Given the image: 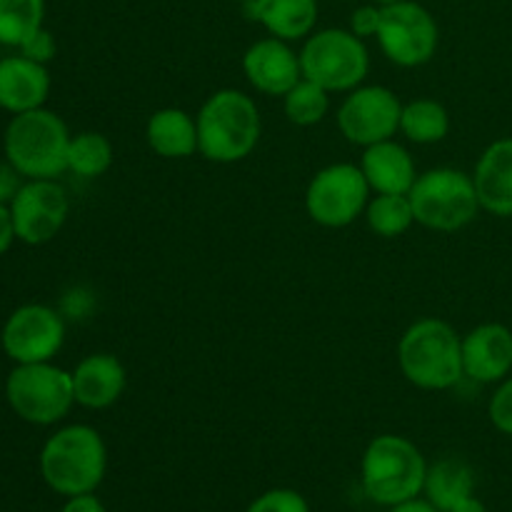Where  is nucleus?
<instances>
[{
    "label": "nucleus",
    "instance_id": "14",
    "mask_svg": "<svg viewBox=\"0 0 512 512\" xmlns=\"http://www.w3.org/2000/svg\"><path fill=\"white\" fill-rule=\"evenodd\" d=\"M243 73L258 93L283 98V95L303 78L300 53H295V50L290 48L288 40L268 35V38L255 40V43L245 50Z\"/></svg>",
    "mask_w": 512,
    "mask_h": 512
},
{
    "label": "nucleus",
    "instance_id": "21",
    "mask_svg": "<svg viewBox=\"0 0 512 512\" xmlns=\"http://www.w3.org/2000/svg\"><path fill=\"white\" fill-rule=\"evenodd\" d=\"M145 140L160 158L185 160L198 153V123L183 108H160L148 118Z\"/></svg>",
    "mask_w": 512,
    "mask_h": 512
},
{
    "label": "nucleus",
    "instance_id": "36",
    "mask_svg": "<svg viewBox=\"0 0 512 512\" xmlns=\"http://www.w3.org/2000/svg\"><path fill=\"white\" fill-rule=\"evenodd\" d=\"M450 512H488V508L483 505V500H478L475 495H470V498L460 500V503L455 505Z\"/></svg>",
    "mask_w": 512,
    "mask_h": 512
},
{
    "label": "nucleus",
    "instance_id": "8",
    "mask_svg": "<svg viewBox=\"0 0 512 512\" xmlns=\"http://www.w3.org/2000/svg\"><path fill=\"white\" fill-rule=\"evenodd\" d=\"M5 398L20 420L55 425L75 405L73 375L50 363L15 365L5 380Z\"/></svg>",
    "mask_w": 512,
    "mask_h": 512
},
{
    "label": "nucleus",
    "instance_id": "31",
    "mask_svg": "<svg viewBox=\"0 0 512 512\" xmlns=\"http://www.w3.org/2000/svg\"><path fill=\"white\" fill-rule=\"evenodd\" d=\"M380 10H383V5H375V3L355 8L353 13H350V30L363 40L375 38L380 28Z\"/></svg>",
    "mask_w": 512,
    "mask_h": 512
},
{
    "label": "nucleus",
    "instance_id": "17",
    "mask_svg": "<svg viewBox=\"0 0 512 512\" xmlns=\"http://www.w3.org/2000/svg\"><path fill=\"white\" fill-rule=\"evenodd\" d=\"M473 183L485 213L512 218V135L493 140L480 153Z\"/></svg>",
    "mask_w": 512,
    "mask_h": 512
},
{
    "label": "nucleus",
    "instance_id": "2",
    "mask_svg": "<svg viewBox=\"0 0 512 512\" xmlns=\"http://www.w3.org/2000/svg\"><path fill=\"white\" fill-rule=\"evenodd\" d=\"M398 365L420 390H450L465 378L463 338L438 318H420L400 335Z\"/></svg>",
    "mask_w": 512,
    "mask_h": 512
},
{
    "label": "nucleus",
    "instance_id": "10",
    "mask_svg": "<svg viewBox=\"0 0 512 512\" xmlns=\"http://www.w3.org/2000/svg\"><path fill=\"white\" fill-rule=\"evenodd\" d=\"M375 38L390 63L398 68H420L438 53L440 28L425 5L415 0H400V3L383 5Z\"/></svg>",
    "mask_w": 512,
    "mask_h": 512
},
{
    "label": "nucleus",
    "instance_id": "18",
    "mask_svg": "<svg viewBox=\"0 0 512 512\" xmlns=\"http://www.w3.org/2000/svg\"><path fill=\"white\" fill-rule=\"evenodd\" d=\"M360 170L365 173L370 190L385 195H408L420 175L410 150L395 138L368 145L360 158Z\"/></svg>",
    "mask_w": 512,
    "mask_h": 512
},
{
    "label": "nucleus",
    "instance_id": "25",
    "mask_svg": "<svg viewBox=\"0 0 512 512\" xmlns=\"http://www.w3.org/2000/svg\"><path fill=\"white\" fill-rule=\"evenodd\" d=\"M45 0H0V45L20 48L43 28Z\"/></svg>",
    "mask_w": 512,
    "mask_h": 512
},
{
    "label": "nucleus",
    "instance_id": "19",
    "mask_svg": "<svg viewBox=\"0 0 512 512\" xmlns=\"http://www.w3.org/2000/svg\"><path fill=\"white\" fill-rule=\"evenodd\" d=\"M50 93L48 68L25 55L0 60V108L8 113H28L43 108Z\"/></svg>",
    "mask_w": 512,
    "mask_h": 512
},
{
    "label": "nucleus",
    "instance_id": "34",
    "mask_svg": "<svg viewBox=\"0 0 512 512\" xmlns=\"http://www.w3.org/2000/svg\"><path fill=\"white\" fill-rule=\"evenodd\" d=\"M15 238V225H13V215H10V205L0 203V255L13 245Z\"/></svg>",
    "mask_w": 512,
    "mask_h": 512
},
{
    "label": "nucleus",
    "instance_id": "22",
    "mask_svg": "<svg viewBox=\"0 0 512 512\" xmlns=\"http://www.w3.org/2000/svg\"><path fill=\"white\" fill-rule=\"evenodd\" d=\"M475 490V475L468 463L458 458L438 460L428 465L423 493L440 512H450L460 500L470 498Z\"/></svg>",
    "mask_w": 512,
    "mask_h": 512
},
{
    "label": "nucleus",
    "instance_id": "28",
    "mask_svg": "<svg viewBox=\"0 0 512 512\" xmlns=\"http://www.w3.org/2000/svg\"><path fill=\"white\" fill-rule=\"evenodd\" d=\"M248 512H310V505L298 490L278 488L268 490L258 500H253Z\"/></svg>",
    "mask_w": 512,
    "mask_h": 512
},
{
    "label": "nucleus",
    "instance_id": "24",
    "mask_svg": "<svg viewBox=\"0 0 512 512\" xmlns=\"http://www.w3.org/2000/svg\"><path fill=\"white\" fill-rule=\"evenodd\" d=\"M363 215L368 228L378 238H400L415 225V213L408 195L375 193Z\"/></svg>",
    "mask_w": 512,
    "mask_h": 512
},
{
    "label": "nucleus",
    "instance_id": "33",
    "mask_svg": "<svg viewBox=\"0 0 512 512\" xmlns=\"http://www.w3.org/2000/svg\"><path fill=\"white\" fill-rule=\"evenodd\" d=\"M60 512H105V505L95 498L93 493H85V495H73L68 498V503L63 505Z\"/></svg>",
    "mask_w": 512,
    "mask_h": 512
},
{
    "label": "nucleus",
    "instance_id": "11",
    "mask_svg": "<svg viewBox=\"0 0 512 512\" xmlns=\"http://www.w3.org/2000/svg\"><path fill=\"white\" fill-rule=\"evenodd\" d=\"M403 103L385 85H358L338 108V130L348 143L368 148L398 135Z\"/></svg>",
    "mask_w": 512,
    "mask_h": 512
},
{
    "label": "nucleus",
    "instance_id": "26",
    "mask_svg": "<svg viewBox=\"0 0 512 512\" xmlns=\"http://www.w3.org/2000/svg\"><path fill=\"white\" fill-rule=\"evenodd\" d=\"M113 165V143L103 133L85 130L70 138L68 170L80 178H98Z\"/></svg>",
    "mask_w": 512,
    "mask_h": 512
},
{
    "label": "nucleus",
    "instance_id": "38",
    "mask_svg": "<svg viewBox=\"0 0 512 512\" xmlns=\"http://www.w3.org/2000/svg\"><path fill=\"white\" fill-rule=\"evenodd\" d=\"M243 3H248V0H243Z\"/></svg>",
    "mask_w": 512,
    "mask_h": 512
},
{
    "label": "nucleus",
    "instance_id": "13",
    "mask_svg": "<svg viewBox=\"0 0 512 512\" xmlns=\"http://www.w3.org/2000/svg\"><path fill=\"white\" fill-rule=\"evenodd\" d=\"M70 213V200L55 180H25L10 200L15 238L25 245L50 243L63 230Z\"/></svg>",
    "mask_w": 512,
    "mask_h": 512
},
{
    "label": "nucleus",
    "instance_id": "23",
    "mask_svg": "<svg viewBox=\"0 0 512 512\" xmlns=\"http://www.w3.org/2000/svg\"><path fill=\"white\" fill-rule=\"evenodd\" d=\"M400 133L418 145H435L448 138L450 115L443 103L433 98H418L403 103L400 115Z\"/></svg>",
    "mask_w": 512,
    "mask_h": 512
},
{
    "label": "nucleus",
    "instance_id": "37",
    "mask_svg": "<svg viewBox=\"0 0 512 512\" xmlns=\"http://www.w3.org/2000/svg\"><path fill=\"white\" fill-rule=\"evenodd\" d=\"M370 3H375V5H393V3H400V0H370Z\"/></svg>",
    "mask_w": 512,
    "mask_h": 512
},
{
    "label": "nucleus",
    "instance_id": "27",
    "mask_svg": "<svg viewBox=\"0 0 512 512\" xmlns=\"http://www.w3.org/2000/svg\"><path fill=\"white\" fill-rule=\"evenodd\" d=\"M285 118L298 128H313L323 123L330 110V93L308 78H300L288 93L283 95Z\"/></svg>",
    "mask_w": 512,
    "mask_h": 512
},
{
    "label": "nucleus",
    "instance_id": "3",
    "mask_svg": "<svg viewBox=\"0 0 512 512\" xmlns=\"http://www.w3.org/2000/svg\"><path fill=\"white\" fill-rule=\"evenodd\" d=\"M108 470V448L90 425H68L40 450V475L58 495L95 493Z\"/></svg>",
    "mask_w": 512,
    "mask_h": 512
},
{
    "label": "nucleus",
    "instance_id": "5",
    "mask_svg": "<svg viewBox=\"0 0 512 512\" xmlns=\"http://www.w3.org/2000/svg\"><path fill=\"white\" fill-rule=\"evenodd\" d=\"M425 475L428 463L423 453L403 435H378L370 440L360 463L365 495L390 508L418 498L425 488Z\"/></svg>",
    "mask_w": 512,
    "mask_h": 512
},
{
    "label": "nucleus",
    "instance_id": "35",
    "mask_svg": "<svg viewBox=\"0 0 512 512\" xmlns=\"http://www.w3.org/2000/svg\"><path fill=\"white\" fill-rule=\"evenodd\" d=\"M390 512H440L435 508L430 500H420V498H413L408 500V503H400V505H393V510Z\"/></svg>",
    "mask_w": 512,
    "mask_h": 512
},
{
    "label": "nucleus",
    "instance_id": "20",
    "mask_svg": "<svg viewBox=\"0 0 512 512\" xmlns=\"http://www.w3.org/2000/svg\"><path fill=\"white\" fill-rule=\"evenodd\" d=\"M245 13L273 38L305 40L318 25V0H248Z\"/></svg>",
    "mask_w": 512,
    "mask_h": 512
},
{
    "label": "nucleus",
    "instance_id": "29",
    "mask_svg": "<svg viewBox=\"0 0 512 512\" xmlns=\"http://www.w3.org/2000/svg\"><path fill=\"white\" fill-rule=\"evenodd\" d=\"M488 418L498 433L512 438V378L498 383V390H495L488 403Z\"/></svg>",
    "mask_w": 512,
    "mask_h": 512
},
{
    "label": "nucleus",
    "instance_id": "12",
    "mask_svg": "<svg viewBox=\"0 0 512 512\" xmlns=\"http://www.w3.org/2000/svg\"><path fill=\"white\" fill-rule=\"evenodd\" d=\"M65 343V323L48 305H20L8 315L0 345L15 365L50 363Z\"/></svg>",
    "mask_w": 512,
    "mask_h": 512
},
{
    "label": "nucleus",
    "instance_id": "7",
    "mask_svg": "<svg viewBox=\"0 0 512 512\" xmlns=\"http://www.w3.org/2000/svg\"><path fill=\"white\" fill-rule=\"evenodd\" d=\"M303 78L328 93H350L368 78L370 55L365 40L350 28H323L305 38L300 48Z\"/></svg>",
    "mask_w": 512,
    "mask_h": 512
},
{
    "label": "nucleus",
    "instance_id": "16",
    "mask_svg": "<svg viewBox=\"0 0 512 512\" xmlns=\"http://www.w3.org/2000/svg\"><path fill=\"white\" fill-rule=\"evenodd\" d=\"M75 403L88 410H105L118 403L128 385L125 365L110 353H90L70 370Z\"/></svg>",
    "mask_w": 512,
    "mask_h": 512
},
{
    "label": "nucleus",
    "instance_id": "9",
    "mask_svg": "<svg viewBox=\"0 0 512 512\" xmlns=\"http://www.w3.org/2000/svg\"><path fill=\"white\" fill-rule=\"evenodd\" d=\"M370 185L360 165L333 163L320 168L305 190V210L323 228H348L370 203Z\"/></svg>",
    "mask_w": 512,
    "mask_h": 512
},
{
    "label": "nucleus",
    "instance_id": "1",
    "mask_svg": "<svg viewBox=\"0 0 512 512\" xmlns=\"http://www.w3.org/2000/svg\"><path fill=\"white\" fill-rule=\"evenodd\" d=\"M198 153L218 165L240 163L258 148L260 110L243 90H215L198 110Z\"/></svg>",
    "mask_w": 512,
    "mask_h": 512
},
{
    "label": "nucleus",
    "instance_id": "15",
    "mask_svg": "<svg viewBox=\"0 0 512 512\" xmlns=\"http://www.w3.org/2000/svg\"><path fill=\"white\" fill-rule=\"evenodd\" d=\"M465 378L475 383H503L512 370V330L503 323H483L463 335Z\"/></svg>",
    "mask_w": 512,
    "mask_h": 512
},
{
    "label": "nucleus",
    "instance_id": "4",
    "mask_svg": "<svg viewBox=\"0 0 512 512\" xmlns=\"http://www.w3.org/2000/svg\"><path fill=\"white\" fill-rule=\"evenodd\" d=\"M70 138L65 120L53 110L18 113L5 128V160L25 180H55L68 170Z\"/></svg>",
    "mask_w": 512,
    "mask_h": 512
},
{
    "label": "nucleus",
    "instance_id": "32",
    "mask_svg": "<svg viewBox=\"0 0 512 512\" xmlns=\"http://www.w3.org/2000/svg\"><path fill=\"white\" fill-rule=\"evenodd\" d=\"M20 185H23V175L8 160H0V203L10 205V200L18 195Z\"/></svg>",
    "mask_w": 512,
    "mask_h": 512
},
{
    "label": "nucleus",
    "instance_id": "6",
    "mask_svg": "<svg viewBox=\"0 0 512 512\" xmlns=\"http://www.w3.org/2000/svg\"><path fill=\"white\" fill-rule=\"evenodd\" d=\"M408 198L415 223L438 233H458L468 228L483 210L473 175L458 168L425 170L410 188Z\"/></svg>",
    "mask_w": 512,
    "mask_h": 512
},
{
    "label": "nucleus",
    "instance_id": "30",
    "mask_svg": "<svg viewBox=\"0 0 512 512\" xmlns=\"http://www.w3.org/2000/svg\"><path fill=\"white\" fill-rule=\"evenodd\" d=\"M20 55H25V58L35 60V63L40 65H48L50 60L55 58V53H58V43H55L53 33H50L48 28H40L38 33L30 35L28 40H25L23 45H20Z\"/></svg>",
    "mask_w": 512,
    "mask_h": 512
}]
</instances>
